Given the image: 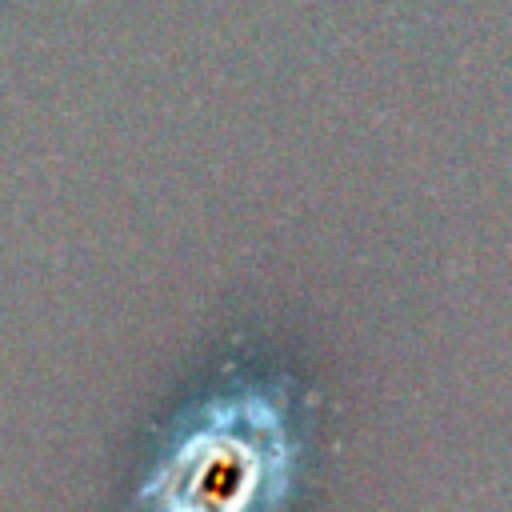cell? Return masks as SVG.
I'll list each match as a JSON object with an SVG mask.
<instances>
[{
	"instance_id": "obj_1",
	"label": "cell",
	"mask_w": 512,
	"mask_h": 512,
	"mask_svg": "<svg viewBox=\"0 0 512 512\" xmlns=\"http://www.w3.org/2000/svg\"><path fill=\"white\" fill-rule=\"evenodd\" d=\"M304 444L292 380L260 364H228L164 424L132 512H284Z\"/></svg>"
}]
</instances>
